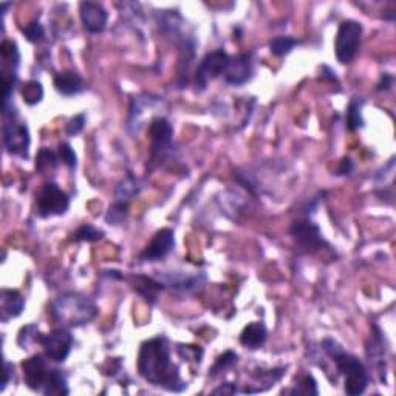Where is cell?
I'll return each instance as SVG.
<instances>
[{"instance_id":"6da1fadb","label":"cell","mask_w":396,"mask_h":396,"mask_svg":"<svg viewBox=\"0 0 396 396\" xmlns=\"http://www.w3.org/2000/svg\"><path fill=\"white\" fill-rule=\"evenodd\" d=\"M138 371L149 384L169 392L182 393L188 388L178 365L172 362L171 347L164 336L143 342L138 353Z\"/></svg>"},{"instance_id":"7a4b0ae2","label":"cell","mask_w":396,"mask_h":396,"mask_svg":"<svg viewBox=\"0 0 396 396\" xmlns=\"http://www.w3.org/2000/svg\"><path fill=\"white\" fill-rule=\"evenodd\" d=\"M322 350L332 358L336 369H338L339 375L345 378L344 381V390L347 395L358 396L362 395L369 387L370 378L369 371L365 369V365L359 361L356 356L345 353L342 349L338 341L332 338H325L321 342Z\"/></svg>"},{"instance_id":"3957f363","label":"cell","mask_w":396,"mask_h":396,"mask_svg":"<svg viewBox=\"0 0 396 396\" xmlns=\"http://www.w3.org/2000/svg\"><path fill=\"white\" fill-rule=\"evenodd\" d=\"M51 314L62 327L81 328L98 316V307L86 294L70 291L56 297L51 304Z\"/></svg>"},{"instance_id":"277c9868","label":"cell","mask_w":396,"mask_h":396,"mask_svg":"<svg viewBox=\"0 0 396 396\" xmlns=\"http://www.w3.org/2000/svg\"><path fill=\"white\" fill-rule=\"evenodd\" d=\"M149 138H151V164H161L173 155V127L164 116L153 118L149 124Z\"/></svg>"},{"instance_id":"5b68a950","label":"cell","mask_w":396,"mask_h":396,"mask_svg":"<svg viewBox=\"0 0 396 396\" xmlns=\"http://www.w3.org/2000/svg\"><path fill=\"white\" fill-rule=\"evenodd\" d=\"M70 208V198L56 183L47 182L36 194V214L40 219L64 215Z\"/></svg>"},{"instance_id":"8992f818","label":"cell","mask_w":396,"mask_h":396,"mask_svg":"<svg viewBox=\"0 0 396 396\" xmlns=\"http://www.w3.org/2000/svg\"><path fill=\"white\" fill-rule=\"evenodd\" d=\"M362 25L356 21H344L334 39L336 58L341 64H350L356 58L362 38Z\"/></svg>"},{"instance_id":"52a82bcc","label":"cell","mask_w":396,"mask_h":396,"mask_svg":"<svg viewBox=\"0 0 396 396\" xmlns=\"http://www.w3.org/2000/svg\"><path fill=\"white\" fill-rule=\"evenodd\" d=\"M290 234L297 248L307 254H314L328 246L322 237L321 227L308 217L294 221L290 227Z\"/></svg>"},{"instance_id":"ba28073f","label":"cell","mask_w":396,"mask_h":396,"mask_svg":"<svg viewBox=\"0 0 396 396\" xmlns=\"http://www.w3.org/2000/svg\"><path fill=\"white\" fill-rule=\"evenodd\" d=\"M230 62H231V56L227 55L225 50H215V51L208 53L197 67V73H195L197 88L205 90L209 82L217 79L219 76H223L226 73L227 67H230Z\"/></svg>"},{"instance_id":"9c48e42d","label":"cell","mask_w":396,"mask_h":396,"mask_svg":"<svg viewBox=\"0 0 396 396\" xmlns=\"http://www.w3.org/2000/svg\"><path fill=\"white\" fill-rule=\"evenodd\" d=\"M39 344L44 347L45 356L53 362H65L73 349V336L67 328H56L47 334H40Z\"/></svg>"},{"instance_id":"30bf717a","label":"cell","mask_w":396,"mask_h":396,"mask_svg":"<svg viewBox=\"0 0 396 396\" xmlns=\"http://www.w3.org/2000/svg\"><path fill=\"white\" fill-rule=\"evenodd\" d=\"M3 144L8 153L21 158H28L29 144H32L28 125L11 119L3 125Z\"/></svg>"},{"instance_id":"8fae6325","label":"cell","mask_w":396,"mask_h":396,"mask_svg":"<svg viewBox=\"0 0 396 396\" xmlns=\"http://www.w3.org/2000/svg\"><path fill=\"white\" fill-rule=\"evenodd\" d=\"M173 248H175V232L169 230V227H163V230L155 234L153 238L144 248L140 254V260L144 263L160 262L166 259L172 253Z\"/></svg>"},{"instance_id":"7c38bea8","label":"cell","mask_w":396,"mask_h":396,"mask_svg":"<svg viewBox=\"0 0 396 396\" xmlns=\"http://www.w3.org/2000/svg\"><path fill=\"white\" fill-rule=\"evenodd\" d=\"M45 358L42 355H34L22 362L23 380H25L27 387L32 388L33 392H44L48 378H50L51 369H48Z\"/></svg>"},{"instance_id":"4fadbf2b","label":"cell","mask_w":396,"mask_h":396,"mask_svg":"<svg viewBox=\"0 0 396 396\" xmlns=\"http://www.w3.org/2000/svg\"><path fill=\"white\" fill-rule=\"evenodd\" d=\"M164 101L157 98L153 95H138L132 99L130 112H129V130L132 134H138L143 125V119L149 110H160L163 109Z\"/></svg>"},{"instance_id":"5bb4252c","label":"cell","mask_w":396,"mask_h":396,"mask_svg":"<svg viewBox=\"0 0 396 396\" xmlns=\"http://www.w3.org/2000/svg\"><path fill=\"white\" fill-rule=\"evenodd\" d=\"M79 16L84 28L92 34L103 33L109 22V13L98 2H82L79 5Z\"/></svg>"},{"instance_id":"9a60e30c","label":"cell","mask_w":396,"mask_h":396,"mask_svg":"<svg viewBox=\"0 0 396 396\" xmlns=\"http://www.w3.org/2000/svg\"><path fill=\"white\" fill-rule=\"evenodd\" d=\"M253 73H254V64L251 55H237L231 56L230 67H227L223 77L227 86L240 87L251 81Z\"/></svg>"},{"instance_id":"2e32d148","label":"cell","mask_w":396,"mask_h":396,"mask_svg":"<svg viewBox=\"0 0 396 396\" xmlns=\"http://www.w3.org/2000/svg\"><path fill=\"white\" fill-rule=\"evenodd\" d=\"M163 282L166 290L171 288L175 293L180 294H190L198 290H201L206 284V275L205 274H197V275H183L178 273H169V274H161L158 277Z\"/></svg>"},{"instance_id":"e0dca14e","label":"cell","mask_w":396,"mask_h":396,"mask_svg":"<svg viewBox=\"0 0 396 396\" xmlns=\"http://www.w3.org/2000/svg\"><path fill=\"white\" fill-rule=\"evenodd\" d=\"M367 358L370 364L380 373L381 382L386 384V345H384V338L381 330L373 325V333H371L370 342L367 345Z\"/></svg>"},{"instance_id":"ac0fdd59","label":"cell","mask_w":396,"mask_h":396,"mask_svg":"<svg viewBox=\"0 0 396 396\" xmlns=\"http://www.w3.org/2000/svg\"><path fill=\"white\" fill-rule=\"evenodd\" d=\"M25 308V297L17 290L5 288L0 293V319L3 323L21 316Z\"/></svg>"},{"instance_id":"d6986e66","label":"cell","mask_w":396,"mask_h":396,"mask_svg":"<svg viewBox=\"0 0 396 396\" xmlns=\"http://www.w3.org/2000/svg\"><path fill=\"white\" fill-rule=\"evenodd\" d=\"M55 87L62 96H76L84 92L86 84L73 70H65L55 76Z\"/></svg>"},{"instance_id":"ffe728a7","label":"cell","mask_w":396,"mask_h":396,"mask_svg":"<svg viewBox=\"0 0 396 396\" xmlns=\"http://www.w3.org/2000/svg\"><path fill=\"white\" fill-rule=\"evenodd\" d=\"M134 288H135V291L144 299V301L149 302L151 305L157 304L160 291L166 290L164 284L160 279L147 277V275H135Z\"/></svg>"},{"instance_id":"44dd1931","label":"cell","mask_w":396,"mask_h":396,"mask_svg":"<svg viewBox=\"0 0 396 396\" xmlns=\"http://www.w3.org/2000/svg\"><path fill=\"white\" fill-rule=\"evenodd\" d=\"M268 338V330L263 322L248 323L240 334V344L249 350H259Z\"/></svg>"},{"instance_id":"7402d4cb","label":"cell","mask_w":396,"mask_h":396,"mask_svg":"<svg viewBox=\"0 0 396 396\" xmlns=\"http://www.w3.org/2000/svg\"><path fill=\"white\" fill-rule=\"evenodd\" d=\"M143 190V182L140 178H136L134 173H127L124 180L118 183L115 189V201H124L130 203V200L136 195H140Z\"/></svg>"},{"instance_id":"603a6c76","label":"cell","mask_w":396,"mask_h":396,"mask_svg":"<svg viewBox=\"0 0 396 396\" xmlns=\"http://www.w3.org/2000/svg\"><path fill=\"white\" fill-rule=\"evenodd\" d=\"M70 393L69 384H67V378L62 373L61 370L58 369H51L50 378H48L47 386L44 388L42 395L45 396H65Z\"/></svg>"},{"instance_id":"cb8c5ba5","label":"cell","mask_w":396,"mask_h":396,"mask_svg":"<svg viewBox=\"0 0 396 396\" xmlns=\"http://www.w3.org/2000/svg\"><path fill=\"white\" fill-rule=\"evenodd\" d=\"M364 103L365 101L362 98L353 96L349 107H347V129L350 132H355L364 127V116H362Z\"/></svg>"},{"instance_id":"d4e9b609","label":"cell","mask_w":396,"mask_h":396,"mask_svg":"<svg viewBox=\"0 0 396 396\" xmlns=\"http://www.w3.org/2000/svg\"><path fill=\"white\" fill-rule=\"evenodd\" d=\"M59 155L56 152H53L50 151V149H40V151L38 152V157H36V171H38L39 173H44L47 172H51V171H55L58 164H59Z\"/></svg>"},{"instance_id":"484cf974","label":"cell","mask_w":396,"mask_h":396,"mask_svg":"<svg viewBox=\"0 0 396 396\" xmlns=\"http://www.w3.org/2000/svg\"><path fill=\"white\" fill-rule=\"evenodd\" d=\"M301 44V40L291 38V36H277L271 42H269V51L271 55L277 58H284L286 55H290L294 47H297Z\"/></svg>"},{"instance_id":"4316f807","label":"cell","mask_w":396,"mask_h":396,"mask_svg":"<svg viewBox=\"0 0 396 396\" xmlns=\"http://www.w3.org/2000/svg\"><path fill=\"white\" fill-rule=\"evenodd\" d=\"M2 58H3V69L10 67L8 73H17V67H19L21 62V53L19 48H17L16 42L11 40H5L2 44ZM3 73V75H8Z\"/></svg>"},{"instance_id":"83f0119b","label":"cell","mask_w":396,"mask_h":396,"mask_svg":"<svg viewBox=\"0 0 396 396\" xmlns=\"http://www.w3.org/2000/svg\"><path fill=\"white\" fill-rule=\"evenodd\" d=\"M21 93L23 101H25V104L36 106L40 103L42 98H44V87H42V84L39 81H28L22 86Z\"/></svg>"},{"instance_id":"f1b7e54d","label":"cell","mask_w":396,"mask_h":396,"mask_svg":"<svg viewBox=\"0 0 396 396\" xmlns=\"http://www.w3.org/2000/svg\"><path fill=\"white\" fill-rule=\"evenodd\" d=\"M104 236L106 234L103 230H98V227H95L93 225H82L73 232V237H71V240H73V242L95 243V242H99V240H103Z\"/></svg>"},{"instance_id":"f546056e","label":"cell","mask_w":396,"mask_h":396,"mask_svg":"<svg viewBox=\"0 0 396 396\" xmlns=\"http://www.w3.org/2000/svg\"><path fill=\"white\" fill-rule=\"evenodd\" d=\"M127 215H129V203L115 201L106 214V221L109 225L119 226L124 223L125 219H127Z\"/></svg>"},{"instance_id":"4dcf8cb0","label":"cell","mask_w":396,"mask_h":396,"mask_svg":"<svg viewBox=\"0 0 396 396\" xmlns=\"http://www.w3.org/2000/svg\"><path fill=\"white\" fill-rule=\"evenodd\" d=\"M286 393L293 395H319V390H317V382L311 375H304L297 380L296 387L293 390H288Z\"/></svg>"},{"instance_id":"1f68e13d","label":"cell","mask_w":396,"mask_h":396,"mask_svg":"<svg viewBox=\"0 0 396 396\" xmlns=\"http://www.w3.org/2000/svg\"><path fill=\"white\" fill-rule=\"evenodd\" d=\"M286 373V369H271V370H257L253 376L257 381L265 384V390L271 388L275 382H279L284 375Z\"/></svg>"},{"instance_id":"d6a6232c","label":"cell","mask_w":396,"mask_h":396,"mask_svg":"<svg viewBox=\"0 0 396 396\" xmlns=\"http://www.w3.org/2000/svg\"><path fill=\"white\" fill-rule=\"evenodd\" d=\"M237 361H238L237 353L227 350L223 353V355H220L217 359H215V364L212 365L211 370H209V373H211V376L219 375V373H221V371H225L226 369L232 367V365L236 364Z\"/></svg>"},{"instance_id":"836d02e7","label":"cell","mask_w":396,"mask_h":396,"mask_svg":"<svg viewBox=\"0 0 396 396\" xmlns=\"http://www.w3.org/2000/svg\"><path fill=\"white\" fill-rule=\"evenodd\" d=\"M40 332L39 328L36 325H27L23 327L19 332V338H17V344H19L22 349H28L29 345L38 342L39 344V338H40Z\"/></svg>"},{"instance_id":"e575fe53","label":"cell","mask_w":396,"mask_h":396,"mask_svg":"<svg viewBox=\"0 0 396 396\" xmlns=\"http://www.w3.org/2000/svg\"><path fill=\"white\" fill-rule=\"evenodd\" d=\"M177 353L184 361H194L197 364H200L203 358V349L198 345H178Z\"/></svg>"},{"instance_id":"d590c367","label":"cell","mask_w":396,"mask_h":396,"mask_svg":"<svg viewBox=\"0 0 396 396\" xmlns=\"http://www.w3.org/2000/svg\"><path fill=\"white\" fill-rule=\"evenodd\" d=\"M22 33L25 34V38L32 42V44H39V42H42L45 38V29L38 21L28 23L25 28H22Z\"/></svg>"},{"instance_id":"8d00e7d4","label":"cell","mask_w":396,"mask_h":396,"mask_svg":"<svg viewBox=\"0 0 396 396\" xmlns=\"http://www.w3.org/2000/svg\"><path fill=\"white\" fill-rule=\"evenodd\" d=\"M58 155H59V160L62 161V163L69 167L70 171H75L76 166H77V157L73 149L69 143H62L61 146L58 149Z\"/></svg>"},{"instance_id":"74e56055","label":"cell","mask_w":396,"mask_h":396,"mask_svg":"<svg viewBox=\"0 0 396 396\" xmlns=\"http://www.w3.org/2000/svg\"><path fill=\"white\" fill-rule=\"evenodd\" d=\"M84 125H86V116L76 115L70 119L67 125H65V134H67L69 136L79 135L81 132L84 130Z\"/></svg>"},{"instance_id":"f35d334b","label":"cell","mask_w":396,"mask_h":396,"mask_svg":"<svg viewBox=\"0 0 396 396\" xmlns=\"http://www.w3.org/2000/svg\"><path fill=\"white\" fill-rule=\"evenodd\" d=\"M355 169V164H353V161L345 157L339 161V166H338V171H336V175H350V173Z\"/></svg>"},{"instance_id":"ab89813d","label":"cell","mask_w":396,"mask_h":396,"mask_svg":"<svg viewBox=\"0 0 396 396\" xmlns=\"http://www.w3.org/2000/svg\"><path fill=\"white\" fill-rule=\"evenodd\" d=\"M393 86V76L388 73H382L380 77V82H378L376 90L378 92H388Z\"/></svg>"},{"instance_id":"60d3db41","label":"cell","mask_w":396,"mask_h":396,"mask_svg":"<svg viewBox=\"0 0 396 396\" xmlns=\"http://www.w3.org/2000/svg\"><path fill=\"white\" fill-rule=\"evenodd\" d=\"M212 393L214 395H236V393H238V390L236 387V384L226 382V384H221L220 387L214 388Z\"/></svg>"},{"instance_id":"b9f144b4","label":"cell","mask_w":396,"mask_h":396,"mask_svg":"<svg viewBox=\"0 0 396 396\" xmlns=\"http://www.w3.org/2000/svg\"><path fill=\"white\" fill-rule=\"evenodd\" d=\"M3 365H5V376H3V382H2V387H0V390H3L7 388L8 386V382L11 381V373H13V364H10L7 359L3 361Z\"/></svg>"}]
</instances>
